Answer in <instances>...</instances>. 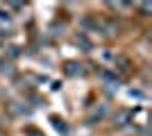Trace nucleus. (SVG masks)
<instances>
[{
	"mask_svg": "<svg viewBox=\"0 0 152 136\" xmlns=\"http://www.w3.org/2000/svg\"><path fill=\"white\" fill-rule=\"evenodd\" d=\"M66 68H68V75H77V64H73V61H70V64H66Z\"/></svg>",
	"mask_w": 152,
	"mask_h": 136,
	"instance_id": "obj_1",
	"label": "nucleus"
}]
</instances>
